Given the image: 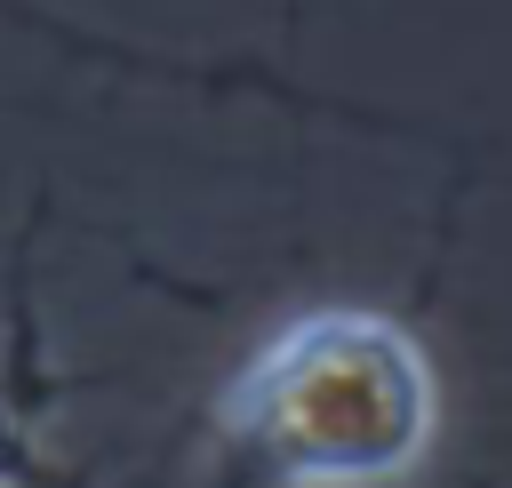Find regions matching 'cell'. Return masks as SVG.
Wrapping results in <instances>:
<instances>
[{"instance_id": "6da1fadb", "label": "cell", "mask_w": 512, "mask_h": 488, "mask_svg": "<svg viewBox=\"0 0 512 488\" xmlns=\"http://www.w3.org/2000/svg\"><path fill=\"white\" fill-rule=\"evenodd\" d=\"M216 432L256 488H400L440 432V384L400 320L320 304L240 360Z\"/></svg>"}]
</instances>
